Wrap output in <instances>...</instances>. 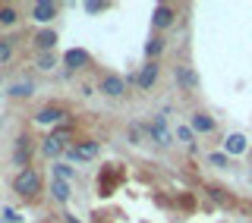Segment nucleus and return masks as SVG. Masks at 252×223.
<instances>
[{"mask_svg": "<svg viewBox=\"0 0 252 223\" xmlns=\"http://www.w3.org/2000/svg\"><path fill=\"white\" fill-rule=\"evenodd\" d=\"M13 189H16V192H19L22 198H26V195H35L38 189H41V179H38V173H35V170H22L19 176L13 179Z\"/></svg>", "mask_w": 252, "mask_h": 223, "instance_id": "obj_1", "label": "nucleus"}, {"mask_svg": "<svg viewBox=\"0 0 252 223\" xmlns=\"http://www.w3.org/2000/svg\"><path fill=\"white\" fill-rule=\"evenodd\" d=\"M148 132H152V139L158 141V145H170L173 135L167 132V123H164V116H155L152 123H148Z\"/></svg>", "mask_w": 252, "mask_h": 223, "instance_id": "obj_2", "label": "nucleus"}, {"mask_svg": "<svg viewBox=\"0 0 252 223\" xmlns=\"http://www.w3.org/2000/svg\"><path fill=\"white\" fill-rule=\"evenodd\" d=\"M32 16H35L38 22H51L54 16H57V6H54L51 0H38V3L32 6Z\"/></svg>", "mask_w": 252, "mask_h": 223, "instance_id": "obj_3", "label": "nucleus"}, {"mask_svg": "<svg viewBox=\"0 0 252 223\" xmlns=\"http://www.w3.org/2000/svg\"><path fill=\"white\" fill-rule=\"evenodd\" d=\"M101 91L110 94V98H120V94L126 91V82H123L120 76H107L104 82H101Z\"/></svg>", "mask_w": 252, "mask_h": 223, "instance_id": "obj_4", "label": "nucleus"}, {"mask_svg": "<svg viewBox=\"0 0 252 223\" xmlns=\"http://www.w3.org/2000/svg\"><path fill=\"white\" fill-rule=\"evenodd\" d=\"M152 22H155V26H158V28H167V26H170V22H173V10H170V6H167V3H161V6H155V13H152Z\"/></svg>", "mask_w": 252, "mask_h": 223, "instance_id": "obj_5", "label": "nucleus"}, {"mask_svg": "<svg viewBox=\"0 0 252 223\" xmlns=\"http://www.w3.org/2000/svg\"><path fill=\"white\" fill-rule=\"evenodd\" d=\"M155 79H158V66H155V63H148V66L136 76V82H139V88H142V91H148V88L155 85Z\"/></svg>", "mask_w": 252, "mask_h": 223, "instance_id": "obj_6", "label": "nucleus"}, {"mask_svg": "<svg viewBox=\"0 0 252 223\" xmlns=\"http://www.w3.org/2000/svg\"><path fill=\"white\" fill-rule=\"evenodd\" d=\"M98 154V145L94 141H85V145H79V148H69V157L73 161H85V157H94Z\"/></svg>", "mask_w": 252, "mask_h": 223, "instance_id": "obj_7", "label": "nucleus"}, {"mask_svg": "<svg viewBox=\"0 0 252 223\" xmlns=\"http://www.w3.org/2000/svg\"><path fill=\"white\" fill-rule=\"evenodd\" d=\"M63 116H66V113H63L60 107H44V110H41V113H38L35 119H38V123H41V126H47V123H60Z\"/></svg>", "mask_w": 252, "mask_h": 223, "instance_id": "obj_8", "label": "nucleus"}, {"mask_svg": "<svg viewBox=\"0 0 252 223\" xmlns=\"http://www.w3.org/2000/svg\"><path fill=\"white\" fill-rule=\"evenodd\" d=\"M189 126H192L195 132H211V129H215V119L205 116V113H195L192 119H189Z\"/></svg>", "mask_w": 252, "mask_h": 223, "instance_id": "obj_9", "label": "nucleus"}, {"mask_svg": "<svg viewBox=\"0 0 252 223\" xmlns=\"http://www.w3.org/2000/svg\"><path fill=\"white\" fill-rule=\"evenodd\" d=\"M66 66H85V63H89V54L85 51H79V47H73V51H66Z\"/></svg>", "mask_w": 252, "mask_h": 223, "instance_id": "obj_10", "label": "nucleus"}, {"mask_svg": "<svg viewBox=\"0 0 252 223\" xmlns=\"http://www.w3.org/2000/svg\"><path fill=\"white\" fill-rule=\"evenodd\" d=\"M177 79H180V85H186V88H195V85H199V76H195V69H189V66L180 69Z\"/></svg>", "mask_w": 252, "mask_h": 223, "instance_id": "obj_11", "label": "nucleus"}, {"mask_svg": "<svg viewBox=\"0 0 252 223\" xmlns=\"http://www.w3.org/2000/svg\"><path fill=\"white\" fill-rule=\"evenodd\" d=\"M41 151H44L47 157H57L60 151H63V145H60V139H57V135H51V139H44V145H41Z\"/></svg>", "mask_w": 252, "mask_h": 223, "instance_id": "obj_12", "label": "nucleus"}, {"mask_svg": "<svg viewBox=\"0 0 252 223\" xmlns=\"http://www.w3.org/2000/svg\"><path fill=\"white\" fill-rule=\"evenodd\" d=\"M227 151H230V154H243V151H246V139H243V135H230V139H227Z\"/></svg>", "mask_w": 252, "mask_h": 223, "instance_id": "obj_13", "label": "nucleus"}, {"mask_svg": "<svg viewBox=\"0 0 252 223\" xmlns=\"http://www.w3.org/2000/svg\"><path fill=\"white\" fill-rule=\"evenodd\" d=\"M35 41H38V47H41V51H51V47L57 44V35H54V31H41Z\"/></svg>", "mask_w": 252, "mask_h": 223, "instance_id": "obj_14", "label": "nucleus"}, {"mask_svg": "<svg viewBox=\"0 0 252 223\" xmlns=\"http://www.w3.org/2000/svg\"><path fill=\"white\" fill-rule=\"evenodd\" d=\"M51 192H54V198H57V201H69V186H66V182H54V186H51Z\"/></svg>", "mask_w": 252, "mask_h": 223, "instance_id": "obj_15", "label": "nucleus"}, {"mask_svg": "<svg viewBox=\"0 0 252 223\" xmlns=\"http://www.w3.org/2000/svg\"><path fill=\"white\" fill-rule=\"evenodd\" d=\"M10 94H16V98H29V94H32V82H16L10 88Z\"/></svg>", "mask_w": 252, "mask_h": 223, "instance_id": "obj_16", "label": "nucleus"}, {"mask_svg": "<svg viewBox=\"0 0 252 223\" xmlns=\"http://www.w3.org/2000/svg\"><path fill=\"white\" fill-rule=\"evenodd\" d=\"M0 22H3V26H13V22H16V10H13V6H0Z\"/></svg>", "mask_w": 252, "mask_h": 223, "instance_id": "obj_17", "label": "nucleus"}, {"mask_svg": "<svg viewBox=\"0 0 252 223\" xmlns=\"http://www.w3.org/2000/svg\"><path fill=\"white\" fill-rule=\"evenodd\" d=\"M54 173H57V176H60V182H66V179H73V170H69V167H66V164H57V167H54Z\"/></svg>", "mask_w": 252, "mask_h": 223, "instance_id": "obj_18", "label": "nucleus"}, {"mask_svg": "<svg viewBox=\"0 0 252 223\" xmlns=\"http://www.w3.org/2000/svg\"><path fill=\"white\" fill-rule=\"evenodd\" d=\"M161 47H164V44L158 41V38H152V41L145 44V54H148V57H158V54H161Z\"/></svg>", "mask_w": 252, "mask_h": 223, "instance_id": "obj_19", "label": "nucleus"}, {"mask_svg": "<svg viewBox=\"0 0 252 223\" xmlns=\"http://www.w3.org/2000/svg\"><path fill=\"white\" fill-rule=\"evenodd\" d=\"M10 54H13V44L10 41H0V63L10 60Z\"/></svg>", "mask_w": 252, "mask_h": 223, "instance_id": "obj_20", "label": "nucleus"}, {"mask_svg": "<svg viewBox=\"0 0 252 223\" xmlns=\"http://www.w3.org/2000/svg\"><path fill=\"white\" fill-rule=\"evenodd\" d=\"M177 139H180V141H189V139H192V129H186V126H180V129H177Z\"/></svg>", "mask_w": 252, "mask_h": 223, "instance_id": "obj_21", "label": "nucleus"}, {"mask_svg": "<svg viewBox=\"0 0 252 223\" xmlns=\"http://www.w3.org/2000/svg\"><path fill=\"white\" fill-rule=\"evenodd\" d=\"M38 66H41V69H51V66H54V57H47V54H44V57H41V63H38Z\"/></svg>", "mask_w": 252, "mask_h": 223, "instance_id": "obj_22", "label": "nucleus"}, {"mask_svg": "<svg viewBox=\"0 0 252 223\" xmlns=\"http://www.w3.org/2000/svg\"><path fill=\"white\" fill-rule=\"evenodd\" d=\"M85 10H89V13H98L101 3H98V0H89V3H85Z\"/></svg>", "mask_w": 252, "mask_h": 223, "instance_id": "obj_23", "label": "nucleus"}, {"mask_svg": "<svg viewBox=\"0 0 252 223\" xmlns=\"http://www.w3.org/2000/svg\"><path fill=\"white\" fill-rule=\"evenodd\" d=\"M211 164H218V167H224V164H227V157H224V154H211Z\"/></svg>", "mask_w": 252, "mask_h": 223, "instance_id": "obj_24", "label": "nucleus"}, {"mask_svg": "<svg viewBox=\"0 0 252 223\" xmlns=\"http://www.w3.org/2000/svg\"><path fill=\"white\" fill-rule=\"evenodd\" d=\"M69 223H79V220H76V217H69Z\"/></svg>", "mask_w": 252, "mask_h": 223, "instance_id": "obj_25", "label": "nucleus"}]
</instances>
